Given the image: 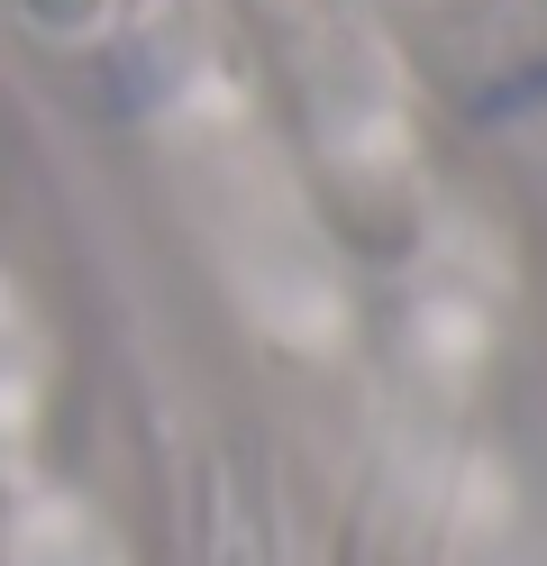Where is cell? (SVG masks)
Masks as SVG:
<instances>
[{
  "label": "cell",
  "instance_id": "obj_1",
  "mask_svg": "<svg viewBox=\"0 0 547 566\" xmlns=\"http://www.w3.org/2000/svg\"><path fill=\"white\" fill-rule=\"evenodd\" d=\"M10 566H128V557H119V539H109L83 503L46 493V503L10 530Z\"/></svg>",
  "mask_w": 547,
  "mask_h": 566
},
{
  "label": "cell",
  "instance_id": "obj_2",
  "mask_svg": "<svg viewBox=\"0 0 547 566\" xmlns=\"http://www.w3.org/2000/svg\"><path fill=\"white\" fill-rule=\"evenodd\" d=\"M46 411V338L19 311V293L0 283V448L28 439V420Z\"/></svg>",
  "mask_w": 547,
  "mask_h": 566
}]
</instances>
